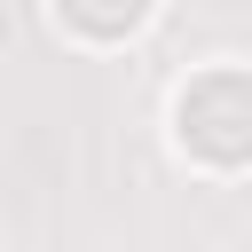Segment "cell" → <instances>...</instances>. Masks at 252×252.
Listing matches in <instances>:
<instances>
[{"label": "cell", "mask_w": 252, "mask_h": 252, "mask_svg": "<svg viewBox=\"0 0 252 252\" xmlns=\"http://www.w3.org/2000/svg\"><path fill=\"white\" fill-rule=\"evenodd\" d=\"M173 142L205 173H244L252 165V71L213 63L173 94Z\"/></svg>", "instance_id": "obj_1"}, {"label": "cell", "mask_w": 252, "mask_h": 252, "mask_svg": "<svg viewBox=\"0 0 252 252\" xmlns=\"http://www.w3.org/2000/svg\"><path fill=\"white\" fill-rule=\"evenodd\" d=\"M150 8L158 0H55V24L71 39H87V47H118V39H134L150 24Z\"/></svg>", "instance_id": "obj_2"}]
</instances>
